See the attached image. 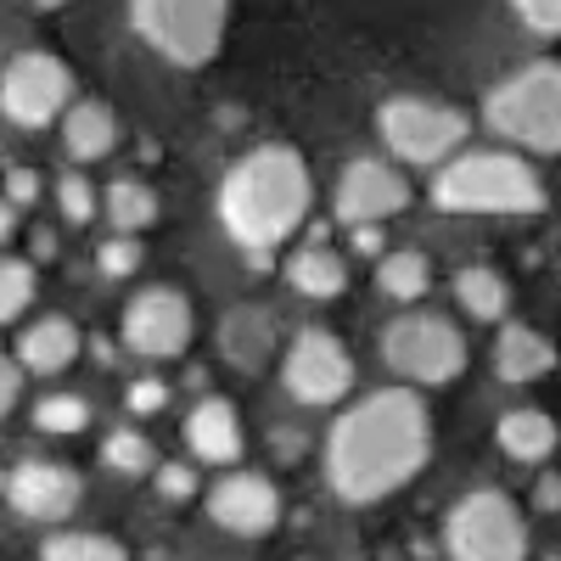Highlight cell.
Masks as SVG:
<instances>
[{"mask_svg":"<svg viewBox=\"0 0 561 561\" xmlns=\"http://www.w3.org/2000/svg\"><path fill=\"white\" fill-rule=\"evenodd\" d=\"M79 500H84V483H79V472H68L62 460H18L7 472V505H12V517H23V523L57 528V523H68L79 511Z\"/></svg>","mask_w":561,"mask_h":561,"instance_id":"cell-13","label":"cell"},{"mask_svg":"<svg viewBox=\"0 0 561 561\" xmlns=\"http://www.w3.org/2000/svg\"><path fill=\"white\" fill-rule=\"evenodd\" d=\"M57 208L68 225H90L96 219V185H90L84 174H62L57 180Z\"/></svg>","mask_w":561,"mask_h":561,"instance_id":"cell-30","label":"cell"},{"mask_svg":"<svg viewBox=\"0 0 561 561\" xmlns=\"http://www.w3.org/2000/svg\"><path fill=\"white\" fill-rule=\"evenodd\" d=\"M219 354L237 365V370H264L270 354H275V320L264 309H253V304L230 309L219 320Z\"/></svg>","mask_w":561,"mask_h":561,"instance_id":"cell-19","label":"cell"},{"mask_svg":"<svg viewBox=\"0 0 561 561\" xmlns=\"http://www.w3.org/2000/svg\"><path fill=\"white\" fill-rule=\"evenodd\" d=\"M275 455H304V438L298 433H275Z\"/></svg>","mask_w":561,"mask_h":561,"instance_id":"cell-38","label":"cell"},{"mask_svg":"<svg viewBox=\"0 0 561 561\" xmlns=\"http://www.w3.org/2000/svg\"><path fill=\"white\" fill-rule=\"evenodd\" d=\"M34 7H39V12H57V7H68V0H34Z\"/></svg>","mask_w":561,"mask_h":561,"instance_id":"cell-40","label":"cell"},{"mask_svg":"<svg viewBox=\"0 0 561 561\" xmlns=\"http://www.w3.org/2000/svg\"><path fill=\"white\" fill-rule=\"evenodd\" d=\"M73 107V73L51 51H18L0 73V113L18 129H45Z\"/></svg>","mask_w":561,"mask_h":561,"instance_id":"cell-9","label":"cell"},{"mask_svg":"<svg viewBox=\"0 0 561 561\" xmlns=\"http://www.w3.org/2000/svg\"><path fill=\"white\" fill-rule=\"evenodd\" d=\"M79 343H84V332L68 314H45V320L23 325V337H18L12 354L34 370V377H57V370H68L79 359Z\"/></svg>","mask_w":561,"mask_h":561,"instance_id":"cell-18","label":"cell"},{"mask_svg":"<svg viewBox=\"0 0 561 561\" xmlns=\"http://www.w3.org/2000/svg\"><path fill=\"white\" fill-rule=\"evenodd\" d=\"M433 287V264L427 253H415V248H393L377 259V293L393 298V304H415V298H427Z\"/></svg>","mask_w":561,"mask_h":561,"instance_id":"cell-23","label":"cell"},{"mask_svg":"<svg viewBox=\"0 0 561 561\" xmlns=\"http://www.w3.org/2000/svg\"><path fill=\"white\" fill-rule=\"evenodd\" d=\"M39 561H129V550L113 534H84V528H57L39 545Z\"/></svg>","mask_w":561,"mask_h":561,"instance_id":"cell-25","label":"cell"},{"mask_svg":"<svg viewBox=\"0 0 561 561\" xmlns=\"http://www.w3.org/2000/svg\"><path fill=\"white\" fill-rule=\"evenodd\" d=\"M39 197V174L34 169H7V203L12 208H28Z\"/></svg>","mask_w":561,"mask_h":561,"instance_id":"cell-34","label":"cell"},{"mask_svg":"<svg viewBox=\"0 0 561 561\" xmlns=\"http://www.w3.org/2000/svg\"><path fill=\"white\" fill-rule=\"evenodd\" d=\"M494 438H500V449H505L511 460H523V466L550 460V455H556V444H561L556 421H550L545 410H534V404L505 410V415H500V427H494Z\"/></svg>","mask_w":561,"mask_h":561,"instance_id":"cell-21","label":"cell"},{"mask_svg":"<svg viewBox=\"0 0 561 561\" xmlns=\"http://www.w3.org/2000/svg\"><path fill=\"white\" fill-rule=\"evenodd\" d=\"M140 259H147V253H140V242L124 237V230H113V237L96 248V270H102L107 280H129V275L140 270Z\"/></svg>","mask_w":561,"mask_h":561,"instance_id":"cell-29","label":"cell"},{"mask_svg":"<svg viewBox=\"0 0 561 561\" xmlns=\"http://www.w3.org/2000/svg\"><path fill=\"white\" fill-rule=\"evenodd\" d=\"M511 12H517V23L539 39H561V0H505Z\"/></svg>","mask_w":561,"mask_h":561,"instance_id":"cell-31","label":"cell"},{"mask_svg":"<svg viewBox=\"0 0 561 561\" xmlns=\"http://www.w3.org/2000/svg\"><path fill=\"white\" fill-rule=\"evenodd\" d=\"M102 466H107V472H118V478H152L163 460H158V449H152L147 433L118 427V433H107V444H102Z\"/></svg>","mask_w":561,"mask_h":561,"instance_id":"cell-26","label":"cell"},{"mask_svg":"<svg viewBox=\"0 0 561 561\" xmlns=\"http://www.w3.org/2000/svg\"><path fill=\"white\" fill-rule=\"evenodd\" d=\"M545 180L534 174L528 158L511 152H460L438 163L433 174V208L438 214H517L534 219L545 214Z\"/></svg>","mask_w":561,"mask_h":561,"instance_id":"cell-3","label":"cell"},{"mask_svg":"<svg viewBox=\"0 0 561 561\" xmlns=\"http://www.w3.org/2000/svg\"><path fill=\"white\" fill-rule=\"evenodd\" d=\"M118 140H124V124H118V113H113L107 102H96V96H84V102H73V107L62 113V152H68L73 163H102V158H113Z\"/></svg>","mask_w":561,"mask_h":561,"instance_id":"cell-16","label":"cell"},{"mask_svg":"<svg viewBox=\"0 0 561 561\" xmlns=\"http://www.w3.org/2000/svg\"><path fill=\"white\" fill-rule=\"evenodd\" d=\"M539 505H561V478H545L539 483Z\"/></svg>","mask_w":561,"mask_h":561,"instance_id":"cell-39","label":"cell"},{"mask_svg":"<svg viewBox=\"0 0 561 561\" xmlns=\"http://www.w3.org/2000/svg\"><path fill=\"white\" fill-rule=\"evenodd\" d=\"M483 124L523 152H561V62H528L483 96Z\"/></svg>","mask_w":561,"mask_h":561,"instance_id":"cell-4","label":"cell"},{"mask_svg":"<svg viewBox=\"0 0 561 561\" xmlns=\"http://www.w3.org/2000/svg\"><path fill=\"white\" fill-rule=\"evenodd\" d=\"M192 304H185L180 287H147L124 304V320H118V337L129 354L140 359H180L192 348Z\"/></svg>","mask_w":561,"mask_h":561,"instance_id":"cell-11","label":"cell"},{"mask_svg":"<svg viewBox=\"0 0 561 561\" xmlns=\"http://www.w3.org/2000/svg\"><path fill=\"white\" fill-rule=\"evenodd\" d=\"M23 359L18 354H7V365H0V410H18V388H23Z\"/></svg>","mask_w":561,"mask_h":561,"instance_id":"cell-35","label":"cell"},{"mask_svg":"<svg viewBox=\"0 0 561 561\" xmlns=\"http://www.w3.org/2000/svg\"><path fill=\"white\" fill-rule=\"evenodd\" d=\"M556 365H561L556 343L545 332H534V325H505L494 337V377L511 382V388H528V382L550 377Z\"/></svg>","mask_w":561,"mask_h":561,"instance_id":"cell-17","label":"cell"},{"mask_svg":"<svg viewBox=\"0 0 561 561\" xmlns=\"http://www.w3.org/2000/svg\"><path fill=\"white\" fill-rule=\"evenodd\" d=\"M34 259H57V237H51V230H34Z\"/></svg>","mask_w":561,"mask_h":561,"instance_id":"cell-37","label":"cell"},{"mask_svg":"<svg viewBox=\"0 0 561 561\" xmlns=\"http://www.w3.org/2000/svg\"><path fill=\"white\" fill-rule=\"evenodd\" d=\"M280 388H287L298 404H309V410L337 404L354 388V354L343 348L337 332L304 325V332L293 337V348H287V359H280Z\"/></svg>","mask_w":561,"mask_h":561,"instance_id":"cell-10","label":"cell"},{"mask_svg":"<svg viewBox=\"0 0 561 561\" xmlns=\"http://www.w3.org/2000/svg\"><path fill=\"white\" fill-rule=\"evenodd\" d=\"M34 427L51 433V438H73V433L90 427V404H84L79 393H45V399L34 404Z\"/></svg>","mask_w":561,"mask_h":561,"instance_id":"cell-27","label":"cell"},{"mask_svg":"<svg viewBox=\"0 0 561 561\" xmlns=\"http://www.w3.org/2000/svg\"><path fill=\"white\" fill-rule=\"evenodd\" d=\"M309 203H314L309 163L287 140H264L219 180V225L253 270L275 264V248L293 242V230L309 219Z\"/></svg>","mask_w":561,"mask_h":561,"instance_id":"cell-2","label":"cell"},{"mask_svg":"<svg viewBox=\"0 0 561 561\" xmlns=\"http://www.w3.org/2000/svg\"><path fill=\"white\" fill-rule=\"evenodd\" d=\"M455 304H460V314H472V320L494 325V320H505V309H511V287H505L500 270L472 264V270L455 275Z\"/></svg>","mask_w":561,"mask_h":561,"instance_id":"cell-22","label":"cell"},{"mask_svg":"<svg viewBox=\"0 0 561 561\" xmlns=\"http://www.w3.org/2000/svg\"><path fill=\"white\" fill-rule=\"evenodd\" d=\"M34 293H39V275H34V264L12 253L7 264H0V320L18 325V320H23V309L34 304Z\"/></svg>","mask_w":561,"mask_h":561,"instance_id":"cell-28","label":"cell"},{"mask_svg":"<svg viewBox=\"0 0 561 561\" xmlns=\"http://www.w3.org/2000/svg\"><path fill=\"white\" fill-rule=\"evenodd\" d=\"M124 404H129L135 415H158V410L169 404V388H163L158 377H140V382H129V393H124Z\"/></svg>","mask_w":561,"mask_h":561,"instance_id":"cell-33","label":"cell"},{"mask_svg":"<svg viewBox=\"0 0 561 561\" xmlns=\"http://www.w3.org/2000/svg\"><path fill=\"white\" fill-rule=\"evenodd\" d=\"M129 23L174 68H208L225 45L230 0H129Z\"/></svg>","mask_w":561,"mask_h":561,"instance_id":"cell-5","label":"cell"},{"mask_svg":"<svg viewBox=\"0 0 561 561\" xmlns=\"http://www.w3.org/2000/svg\"><path fill=\"white\" fill-rule=\"evenodd\" d=\"M449 561H528V523L505 489H472L444 517Z\"/></svg>","mask_w":561,"mask_h":561,"instance_id":"cell-7","label":"cell"},{"mask_svg":"<svg viewBox=\"0 0 561 561\" xmlns=\"http://www.w3.org/2000/svg\"><path fill=\"white\" fill-rule=\"evenodd\" d=\"M382 365L410 388H449L466 370V337L455 320L433 309H410L382 325Z\"/></svg>","mask_w":561,"mask_h":561,"instance_id":"cell-6","label":"cell"},{"mask_svg":"<svg viewBox=\"0 0 561 561\" xmlns=\"http://www.w3.org/2000/svg\"><path fill=\"white\" fill-rule=\"evenodd\" d=\"M348 561H365V556H348Z\"/></svg>","mask_w":561,"mask_h":561,"instance_id":"cell-41","label":"cell"},{"mask_svg":"<svg viewBox=\"0 0 561 561\" xmlns=\"http://www.w3.org/2000/svg\"><path fill=\"white\" fill-rule=\"evenodd\" d=\"M152 483H158L163 500H192L197 494V472H192V466H180V460H163L152 472Z\"/></svg>","mask_w":561,"mask_h":561,"instance_id":"cell-32","label":"cell"},{"mask_svg":"<svg viewBox=\"0 0 561 561\" xmlns=\"http://www.w3.org/2000/svg\"><path fill=\"white\" fill-rule=\"evenodd\" d=\"M433 460V415L410 382L348 404L320 449V472L343 505H377L410 489Z\"/></svg>","mask_w":561,"mask_h":561,"instance_id":"cell-1","label":"cell"},{"mask_svg":"<svg viewBox=\"0 0 561 561\" xmlns=\"http://www.w3.org/2000/svg\"><path fill=\"white\" fill-rule=\"evenodd\" d=\"M404 208H410V180L382 158H354L332 192L337 225H388Z\"/></svg>","mask_w":561,"mask_h":561,"instance_id":"cell-12","label":"cell"},{"mask_svg":"<svg viewBox=\"0 0 561 561\" xmlns=\"http://www.w3.org/2000/svg\"><path fill=\"white\" fill-rule=\"evenodd\" d=\"M102 208H107L113 230H124V237H140L147 225H158V192L140 180H113L102 192Z\"/></svg>","mask_w":561,"mask_h":561,"instance_id":"cell-24","label":"cell"},{"mask_svg":"<svg viewBox=\"0 0 561 561\" xmlns=\"http://www.w3.org/2000/svg\"><path fill=\"white\" fill-rule=\"evenodd\" d=\"M466 113L438 102V96H388L377 107V135L382 147L399 158V163H449V152L466 140Z\"/></svg>","mask_w":561,"mask_h":561,"instance_id":"cell-8","label":"cell"},{"mask_svg":"<svg viewBox=\"0 0 561 561\" xmlns=\"http://www.w3.org/2000/svg\"><path fill=\"white\" fill-rule=\"evenodd\" d=\"M348 242H354V253L359 259H382V225H348Z\"/></svg>","mask_w":561,"mask_h":561,"instance_id":"cell-36","label":"cell"},{"mask_svg":"<svg viewBox=\"0 0 561 561\" xmlns=\"http://www.w3.org/2000/svg\"><path fill=\"white\" fill-rule=\"evenodd\" d=\"M208 517L237 539H270L280 528V489L264 472H230L208 489Z\"/></svg>","mask_w":561,"mask_h":561,"instance_id":"cell-14","label":"cell"},{"mask_svg":"<svg viewBox=\"0 0 561 561\" xmlns=\"http://www.w3.org/2000/svg\"><path fill=\"white\" fill-rule=\"evenodd\" d=\"M280 275H287L293 293H304V298H314V304H332V298L348 293V264H343L332 248H325V242L298 248L287 264H280Z\"/></svg>","mask_w":561,"mask_h":561,"instance_id":"cell-20","label":"cell"},{"mask_svg":"<svg viewBox=\"0 0 561 561\" xmlns=\"http://www.w3.org/2000/svg\"><path fill=\"white\" fill-rule=\"evenodd\" d=\"M185 449H192L203 466H230L242 455V415L230 399L219 393H203L185 415Z\"/></svg>","mask_w":561,"mask_h":561,"instance_id":"cell-15","label":"cell"}]
</instances>
